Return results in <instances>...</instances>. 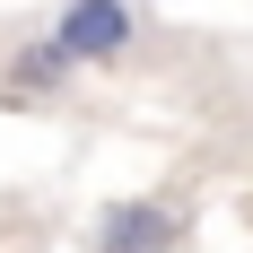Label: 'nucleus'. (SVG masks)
<instances>
[{
  "label": "nucleus",
  "mask_w": 253,
  "mask_h": 253,
  "mask_svg": "<svg viewBox=\"0 0 253 253\" xmlns=\"http://www.w3.org/2000/svg\"><path fill=\"white\" fill-rule=\"evenodd\" d=\"M183 236H192V218L175 201H114V210H96L87 245L96 253H183Z\"/></svg>",
  "instance_id": "1"
},
{
  "label": "nucleus",
  "mask_w": 253,
  "mask_h": 253,
  "mask_svg": "<svg viewBox=\"0 0 253 253\" xmlns=\"http://www.w3.org/2000/svg\"><path fill=\"white\" fill-rule=\"evenodd\" d=\"M52 35H61L79 61H123V52L140 44V9H131V0H61Z\"/></svg>",
  "instance_id": "2"
},
{
  "label": "nucleus",
  "mask_w": 253,
  "mask_h": 253,
  "mask_svg": "<svg viewBox=\"0 0 253 253\" xmlns=\"http://www.w3.org/2000/svg\"><path fill=\"white\" fill-rule=\"evenodd\" d=\"M70 70H79V52L61 44V35H35V44L9 52V87H18V96H61Z\"/></svg>",
  "instance_id": "3"
}]
</instances>
